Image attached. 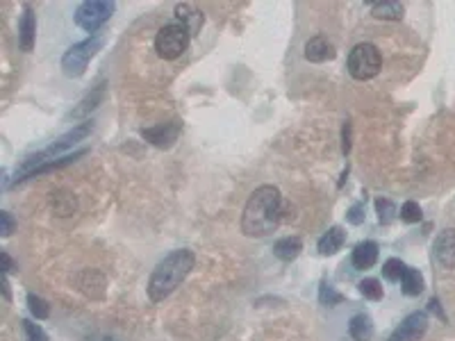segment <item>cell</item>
<instances>
[{"label":"cell","instance_id":"cell-16","mask_svg":"<svg viewBox=\"0 0 455 341\" xmlns=\"http://www.w3.org/2000/svg\"><path fill=\"white\" fill-rule=\"evenodd\" d=\"M371 11L376 19L382 21H401L403 19V5L396 3V0H382V3H373Z\"/></svg>","mask_w":455,"mask_h":341},{"label":"cell","instance_id":"cell-23","mask_svg":"<svg viewBox=\"0 0 455 341\" xmlns=\"http://www.w3.org/2000/svg\"><path fill=\"white\" fill-rule=\"evenodd\" d=\"M100 98H103V85L93 91V93H89V96L80 103V107L73 112V116H83V114H87V112H91V110H96L98 107V103H100Z\"/></svg>","mask_w":455,"mask_h":341},{"label":"cell","instance_id":"cell-27","mask_svg":"<svg viewBox=\"0 0 455 341\" xmlns=\"http://www.w3.org/2000/svg\"><path fill=\"white\" fill-rule=\"evenodd\" d=\"M401 219L405 223H419V221H422V207H419L414 201H407L401 207Z\"/></svg>","mask_w":455,"mask_h":341},{"label":"cell","instance_id":"cell-25","mask_svg":"<svg viewBox=\"0 0 455 341\" xmlns=\"http://www.w3.org/2000/svg\"><path fill=\"white\" fill-rule=\"evenodd\" d=\"M376 209H378L380 223H392V221H394L396 207H394L392 201H387V198H378V201H376Z\"/></svg>","mask_w":455,"mask_h":341},{"label":"cell","instance_id":"cell-19","mask_svg":"<svg viewBox=\"0 0 455 341\" xmlns=\"http://www.w3.org/2000/svg\"><path fill=\"white\" fill-rule=\"evenodd\" d=\"M403 293L405 296H419V293L424 291V278L414 268H405V276H403Z\"/></svg>","mask_w":455,"mask_h":341},{"label":"cell","instance_id":"cell-32","mask_svg":"<svg viewBox=\"0 0 455 341\" xmlns=\"http://www.w3.org/2000/svg\"><path fill=\"white\" fill-rule=\"evenodd\" d=\"M3 264H5V273H9L11 268H14V264H11V260H9L7 253H3Z\"/></svg>","mask_w":455,"mask_h":341},{"label":"cell","instance_id":"cell-1","mask_svg":"<svg viewBox=\"0 0 455 341\" xmlns=\"http://www.w3.org/2000/svg\"><path fill=\"white\" fill-rule=\"evenodd\" d=\"M280 221H283V196L273 184L258 187L244 207L241 232L246 237H266L280 226Z\"/></svg>","mask_w":455,"mask_h":341},{"label":"cell","instance_id":"cell-33","mask_svg":"<svg viewBox=\"0 0 455 341\" xmlns=\"http://www.w3.org/2000/svg\"><path fill=\"white\" fill-rule=\"evenodd\" d=\"M105 341H116V339H105Z\"/></svg>","mask_w":455,"mask_h":341},{"label":"cell","instance_id":"cell-15","mask_svg":"<svg viewBox=\"0 0 455 341\" xmlns=\"http://www.w3.org/2000/svg\"><path fill=\"white\" fill-rule=\"evenodd\" d=\"M300 251H303V241L298 237H285V239L276 241V246H273V255L283 262L296 260V257L300 255Z\"/></svg>","mask_w":455,"mask_h":341},{"label":"cell","instance_id":"cell-12","mask_svg":"<svg viewBox=\"0 0 455 341\" xmlns=\"http://www.w3.org/2000/svg\"><path fill=\"white\" fill-rule=\"evenodd\" d=\"M305 57L310 62H328L335 57V48H333V43L328 39H323V37H312L308 43H305Z\"/></svg>","mask_w":455,"mask_h":341},{"label":"cell","instance_id":"cell-20","mask_svg":"<svg viewBox=\"0 0 455 341\" xmlns=\"http://www.w3.org/2000/svg\"><path fill=\"white\" fill-rule=\"evenodd\" d=\"M78 203L71 194H53V209L57 216H71Z\"/></svg>","mask_w":455,"mask_h":341},{"label":"cell","instance_id":"cell-4","mask_svg":"<svg viewBox=\"0 0 455 341\" xmlns=\"http://www.w3.org/2000/svg\"><path fill=\"white\" fill-rule=\"evenodd\" d=\"M100 46H103V37H98V34H93V37L71 46V48L66 51V55L62 57L64 75L66 78H80V75H83L87 70L89 60L100 51Z\"/></svg>","mask_w":455,"mask_h":341},{"label":"cell","instance_id":"cell-11","mask_svg":"<svg viewBox=\"0 0 455 341\" xmlns=\"http://www.w3.org/2000/svg\"><path fill=\"white\" fill-rule=\"evenodd\" d=\"M34 37H37V19H34L32 7L23 9V19L19 26V41L23 51H32L34 46Z\"/></svg>","mask_w":455,"mask_h":341},{"label":"cell","instance_id":"cell-2","mask_svg":"<svg viewBox=\"0 0 455 341\" xmlns=\"http://www.w3.org/2000/svg\"><path fill=\"white\" fill-rule=\"evenodd\" d=\"M196 257L192 251L180 248L173 251L171 255H167L164 260L157 264V268L153 271L148 280V296L153 303H159L169 298L173 291L180 287V282L189 276V271L194 268Z\"/></svg>","mask_w":455,"mask_h":341},{"label":"cell","instance_id":"cell-22","mask_svg":"<svg viewBox=\"0 0 455 341\" xmlns=\"http://www.w3.org/2000/svg\"><path fill=\"white\" fill-rule=\"evenodd\" d=\"M360 291H362V296L369 300H380L382 298V285L376 278H367L360 282Z\"/></svg>","mask_w":455,"mask_h":341},{"label":"cell","instance_id":"cell-10","mask_svg":"<svg viewBox=\"0 0 455 341\" xmlns=\"http://www.w3.org/2000/svg\"><path fill=\"white\" fill-rule=\"evenodd\" d=\"M203 11L198 9L196 5L192 3H180L176 5V23L178 26H182L187 32H189V37H196L198 32H201L203 28Z\"/></svg>","mask_w":455,"mask_h":341},{"label":"cell","instance_id":"cell-9","mask_svg":"<svg viewBox=\"0 0 455 341\" xmlns=\"http://www.w3.org/2000/svg\"><path fill=\"white\" fill-rule=\"evenodd\" d=\"M178 135H180V123L178 121H171V123H164V125L142 130V137L146 141H150L153 146H157V148H171L173 144H176Z\"/></svg>","mask_w":455,"mask_h":341},{"label":"cell","instance_id":"cell-3","mask_svg":"<svg viewBox=\"0 0 455 341\" xmlns=\"http://www.w3.org/2000/svg\"><path fill=\"white\" fill-rule=\"evenodd\" d=\"M382 57L373 43H357L348 55V73L355 80H371L380 73Z\"/></svg>","mask_w":455,"mask_h":341},{"label":"cell","instance_id":"cell-30","mask_svg":"<svg viewBox=\"0 0 455 341\" xmlns=\"http://www.w3.org/2000/svg\"><path fill=\"white\" fill-rule=\"evenodd\" d=\"M365 207L362 205H355V207H351V211H348V221L353 223V226H357V223H362L365 221Z\"/></svg>","mask_w":455,"mask_h":341},{"label":"cell","instance_id":"cell-14","mask_svg":"<svg viewBox=\"0 0 455 341\" xmlns=\"http://www.w3.org/2000/svg\"><path fill=\"white\" fill-rule=\"evenodd\" d=\"M344 241H346L344 230H342L340 226H333V228L319 239V253H321V255H335V253L344 246Z\"/></svg>","mask_w":455,"mask_h":341},{"label":"cell","instance_id":"cell-29","mask_svg":"<svg viewBox=\"0 0 455 341\" xmlns=\"http://www.w3.org/2000/svg\"><path fill=\"white\" fill-rule=\"evenodd\" d=\"M0 221H3L0 232H3V237H9V234L14 232V219H11L9 211H0Z\"/></svg>","mask_w":455,"mask_h":341},{"label":"cell","instance_id":"cell-24","mask_svg":"<svg viewBox=\"0 0 455 341\" xmlns=\"http://www.w3.org/2000/svg\"><path fill=\"white\" fill-rule=\"evenodd\" d=\"M28 305H30V312L37 316V319H48V314H51V308H48V303H46L43 298L39 296H34V293H30L28 296Z\"/></svg>","mask_w":455,"mask_h":341},{"label":"cell","instance_id":"cell-6","mask_svg":"<svg viewBox=\"0 0 455 341\" xmlns=\"http://www.w3.org/2000/svg\"><path fill=\"white\" fill-rule=\"evenodd\" d=\"M112 11L114 3H108V0H87V3L75 9V23L87 32H96L110 21Z\"/></svg>","mask_w":455,"mask_h":341},{"label":"cell","instance_id":"cell-31","mask_svg":"<svg viewBox=\"0 0 455 341\" xmlns=\"http://www.w3.org/2000/svg\"><path fill=\"white\" fill-rule=\"evenodd\" d=\"M342 150H344V155H348V150H351V123H348V121L344 125V144H342Z\"/></svg>","mask_w":455,"mask_h":341},{"label":"cell","instance_id":"cell-21","mask_svg":"<svg viewBox=\"0 0 455 341\" xmlns=\"http://www.w3.org/2000/svg\"><path fill=\"white\" fill-rule=\"evenodd\" d=\"M405 268L407 266L401 260H387V262H385V266H382V276L387 278L389 282H399L405 276Z\"/></svg>","mask_w":455,"mask_h":341},{"label":"cell","instance_id":"cell-8","mask_svg":"<svg viewBox=\"0 0 455 341\" xmlns=\"http://www.w3.org/2000/svg\"><path fill=\"white\" fill-rule=\"evenodd\" d=\"M433 251H435V260L439 262V266L455 268V230L453 228H446L437 234Z\"/></svg>","mask_w":455,"mask_h":341},{"label":"cell","instance_id":"cell-5","mask_svg":"<svg viewBox=\"0 0 455 341\" xmlns=\"http://www.w3.org/2000/svg\"><path fill=\"white\" fill-rule=\"evenodd\" d=\"M189 32H187L178 23H169V26L159 28L155 34V51L162 60H178V57L189 48Z\"/></svg>","mask_w":455,"mask_h":341},{"label":"cell","instance_id":"cell-13","mask_svg":"<svg viewBox=\"0 0 455 341\" xmlns=\"http://www.w3.org/2000/svg\"><path fill=\"white\" fill-rule=\"evenodd\" d=\"M378 260V243L376 241H362L353 251V266L355 268H371Z\"/></svg>","mask_w":455,"mask_h":341},{"label":"cell","instance_id":"cell-17","mask_svg":"<svg viewBox=\"0 0 455 341\" xmlns=\"http://www.w3.org/2000/svg\"><path fill=\"white\" fill-rule=\"evenodd\" d=\"M348 332L355 341H369L373 337V323L367 314H355L348 323Z\"/></svg>","mask_w":455,"mask_h":341},{"label":"cell","instance_id":"cell-18","mask_svg":"<svg viewBox=\"0 0 455 341\" xmlns=\"http://www.w3.org/2000/svg\"><path fill=\"white\" fill-rule=\"evenodd\" d=\"M85 152H87V150H78V152H73V155H66V157H60V159H55V162H46V164H41V167H34V169L28 173V178H37V175H43V173H48V171L68 167V164H73L78 157H83ZM23 180H26V178H23Z\"/></svg>","mask_w":455,"mask_h":341},{"label":"cell","instance_id":"cell-28","mask_svg":"<svg viewBox=\"0 0 455 341\" xmlns=\"http://www.w3.org/2000/svg\"><path fill=\"white\" fill-rule=\"evenodd\" d=\"M319 298H321V303H323V305H337V303H342V296H340V293H337V291H333L328 285H325V282L321 285V293H319Z\"/></svg>","mask_w":455,"mask_h":341},{"label":"cell","instance_id":"cell-7","mask_svg":"<svg viewBox=\"0 0 455 341\" xmlns=\"http://www.w3.org/2000/svg\"><path fill=\"white\" fill-rule=\"evenodd\" d=\"M428 330V314L414 312L392 332L389 341H419Z\"/></svg>","mask_w":455,"mask_h":341},{"label":"cell","instance_id":"cell-26","mask_svg":"<svg viewBox=\"0 0 455 341\" xmlns=\"http://www.w3.org/2000/svg\"><path fill=\"white\" fill-rule=\"evenodd\" d=\"M23 332H26V341H48V335L43 332V327L32 321H23Z\"/></svg>","mask_w":455,"mask_h":341}]
</instances>
